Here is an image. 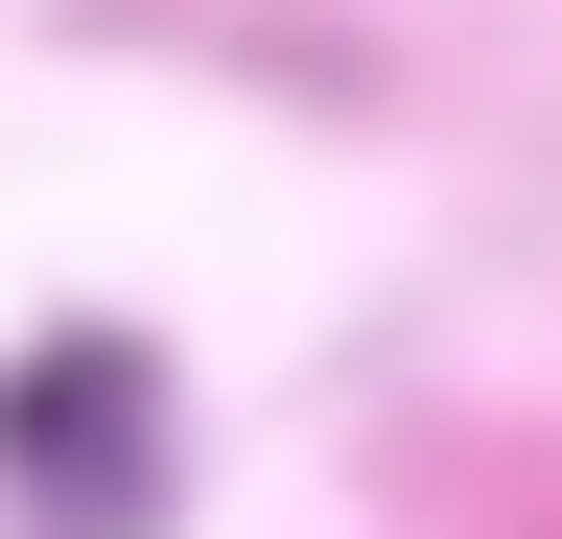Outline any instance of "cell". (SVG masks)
Here are the masks:
<instances>
[{
    "instance_id": "6da1fadb",
    "label": "cell",
    "mask_w": 562,
    "mask_h": 539,
    "mask_svg": "<svg viewBox=\"0 0 562 539\" xmlns=\"http://www.w3.org/2000/svg\"><path fill=\"white\" fill-rule=\"evenodd\" d=\"M0 493L70 516V539H140V516H165V375H140L117 328L0 352Z\"/></svg>"
}]
</instances>
